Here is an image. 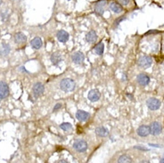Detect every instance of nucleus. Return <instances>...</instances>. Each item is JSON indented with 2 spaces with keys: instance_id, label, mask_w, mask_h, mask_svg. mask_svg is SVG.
<instances>
[{
  "instance_id": "1",
  "label": "nucleus",
  "mask_w": 164,
  "mask_h": 163,
  "mask_svg": "<svg viewBox=\"0 0 164 163\" xmlns=\"http://www.w3.org/2000/svg\"><path fill=\"white\" fill-rule=\"evenodd\" d=\"M75 87H76L75 81L69 78L62 79L60 82V88L63 92H72L75 89Z\"/></svg>"
},
{
  "instance_id": "2",
  "label": "nucleus",
  "mask_w": 164,
  "mask_h": 163,
  "mask_svg": "<svg viewBox=\"0 0 164 163\" xmlns=\"http://www.w3.org/2000/svg\"><path fill=\"white\" fill-rule=\"evenodd\" d=\"M152 63H153V59H152V57H150L148 55L141 56L137 61V64L143 69L149 68L152 65Z\"/></svg>"
},
{
  "instance_id": "3",
  "label": "nucleus",
  "mask_w": 164,
  "mask_h": 163,
  "mask_svg": "<svg viewBox=\"0 0 164 163\" xmlns=\"http://www.w3.org/2000/svg\"><path fill=\"white\" fill-rule=\"evenodd\" d=\"M73 148L79 153H85L88 150V144L86 141L82 140V139H79V140H76L74 142Z\"/></svg>"
},
{
  "instance_id": "4",
  "label": "nucleus",
  "mask_w": 164,
  "mask_h": 163,
  "mask_svg": "<svg viewBox=\"0 0 164 163\" xmlns=\"http://www.w3.org/2000/svg\"><path fill=\"white\" fill-rule=\"evenodd\" d=\"M107 6V1L106 0H100V1H98L96 6H95V12L96 14L99 16L103 15L104 11H105V7H106Z\"/></svg>"
},
{
  "instance_id": "5",
  "label": "nucleus",
  "mask_w": 164,
  "mask_h": 163,
  "mask_svg": "<svg viewBox=\"0 0 164 163\" xmlns=\"http://www.w3.org/2000/svg\"><path fill=\"white\" fill-rule=\"evenodd\" d=\"M146 104L150 110L156 111V110H159L161 107V101L156 98H149L146 101Z\"/></svg>"
},
{
  "instance_id": "6",
  "label": "nucleus",
  "mask_w": 164,
  "mask_h": 163,
  "mask_svg": "<svg viewBox=\"0 0 164 163\" xmlns=\"http://www.w3.org/2000/svg\"><path fill=\"white\" fill-rule=\"evenodd\" d=\"M149 127H150V134L154 135H160L162 130V127H161V123H159L157 121L153 122L149 126Z\"/></svg>"
},
{
  "instance_id": "7",
  "label": "nucleus",
  "mask_w": 164,
  "mask_h": 163,
  "mask_svg": "<svg viewBox=\"0 0 164 163\" xmlns=\"http://www.w3.org/2000/svg\"><path fill=\"white\" fill-rule=\"evenodd\" d=\"M9 96V87L6 83L0 81V99L6 98Z\"/></svg>"
},
{
  "instance_id": "8",
  "label": "nucleus",
  "mask_w": 164,
  "mask_h": 163,
  "mask_svg": "<svg viewBox=\"0 0 164 163\" xmlns=\"http://www.w3.org/2000/svg\"><path fill=\"white\" fill-rule=\"evenodd\" d=\"M72 60L74 63L76 64H80L84 62L85 60V55L83 53L81 52H75L72 55Z\"/></svg>"
},
{
  "instance_id": "9",
  "label": "nucleus",
  "mask_w": 164,
  "mask_h": 163,
  "mask_svg": "<svg viewBox=\"0 0 164 163\" xmlns=\"http://www.w3.org/2000/svg\"><path fill=\"white\" fill-rule=\"evenodd\" d=\"M45 91V87L43 86V84L38 82L34 85L33 87V94L36 97H39L40 96L43 95V93Z\"/></svg>"
},
{
  "instance_id": "10",
  "label": "nucleus",
  "mask_w": 164,
  "mask_h": 163,
  "mask_svg": "<svg viewBox=\"0 0 164 163\" xmlns=\"http://www.w3.org/2000/svg\"><path fill=\"white\" fill-rule=\"evenodd\" d=\"M136 79H137L138 84L141 85V86H143V87L147 86V85L149 84V82H150V78H149L146 74H145V73L139 74V75L137 76Z\"/></svg>"
},
{
  "instance_id": "11",
  "label": "nucleus",
  "mask_w": 164,
  "mask_h": 163,
  "mask_svg": "<svg viewBox=\"0 0 164 163\" xmlns=\"http://www.w3.org/2000/svg\"><path fill=\"white\" fill-rule=\"evenodd\" d=\"M136 133L139 136L145 137V136L150 135V127L148 126H145V125L140 126L136 130Z\"/></svg>"
},
{
  "instance_id": "12",
  "label": "nucleus",
  "mask_w": 164,
  "mask_h": 163,
  "mask_svg": "<svg viewBox=\"0 0 164 163\" xmlns=\"http://www.w3.org/2000/svg\"><path fill=\"white\" fill-rule=\"evenodd\" d=\"M100 96H101V94L97 89H93V90L89 91L88 95V97L91 102L98 101L100 99Z\"/></svg>"
},
{
  "instance_id": "13",
  "label": "nucleus",
  "mask_w": 164,
  "mask_h": 163,
  "mask_svg": "<svg viewBox=\"0 0 164 163\" xmlns=\"http://www.w3.org/2000/svg\"><path fill=\"white\" fill-rule=\"evenodd\" d=\"M76 118L78 120L81 121V122H84L87 121L89 118H90V115L88 112L84 111H78L76 113Z\"/></svg>"
},
{
  "instance_id": "14",
  "label": "nucleus",
  "mask_w": 164,
  "mask_h": 163,
  "mask_svg": "<svg viewBox=\"0 0 164 163\" xmlns=\"http://www.w3.org/2000/svg\"><path fill=\"white\" fill-rule=\"evenodd\" d=\"M56 37H57V39L59 40L60 42H62V43H65V42H67L68 41V39H69V33L68 32H66L65 30H59L57 32V35H56Z\"/></svg>"
},
{
  "instance_id": "15",
  "label": "nucleus",
  "mask_w": 164,
  "mask_h": 163,
  "mask_svg": "<svg viewBox=\"0 0 164 163\" xmlns=\"http://www.w3.org/2000/svg\"><path fill=\"white\" fill-rule=\"evenodd\" d=\"M110 9L113 12L114 14H121L123 12V7L118 2H112L110 4Z\"/></svg>"
},
{
  "instance_id": "16",
  "label": "nucleus",
  "mask_w": 164,
  "mask_h": 163,
  "mask_svg": "<svg viewBox=\"0 0 164 163\" xmlns=\"http://www.w3.org/2000/svg\"><path fill=\"white\" fill-rule=\"evenodd\" d=\"M27 40V38L26 36L23 33L21 32H17L15 35H14V42L17 44V45H22L24 44Z\"/></svg>"
},
{
  "instance_id": "17",
  "label": "nucleus",
  "mask_w": 164,
  "mask_h": 163,
  "mask_svg": "<svg viewBox=\"0 0 164 163\" xmlns=\"http://www.w3.org/2000/svg\"><path fill=\"white\" fill-rule=\"evenodd\" d=\"M50 60H51V63L54 64V65H58L63 60V57H62V54L60 53H54L51 57H50Z\"/></svg>"
},
{
  "instance_id": "18",
  "label": "nucleus",
  "mask_w": 164,
  "mask_h": 163,
  "mask_svg": "<svg viewBox=\"0 0 164 163\" xmlns=\"http://www.w3.org/2000/svg\"><path fill=\"white\" fill-rule=\"evenodd\" d=\"M43 45V42H42V39L39 37H36L34 38L31 41H30V45L32 46V48L34 49H39L41 48V46Z\"/></svg>"
},
{
  "instance_id": "19",
  "label": "nucleus",
  "mask_w": 164,
  "mask_h": 163,
  "mask_svg": "<svg viewBox=\"0 0 164 163\" xmlns=\"http://www.w3.org/2000/svg\"><path fill=\"white\" fill-rule=\"evenodd\" d=\"M97 39V35L96 33V31H94V30H91L89 32L87 33L86 35V40L87 42L88 43H94V42H96Z\"/></svg>"
},
{
  "instance_id": "20",
  "label": "nucleus",
  "mask_w": 164,
  "mask_h": 163,
  "mask_svg": "<svg viewBox=\"0 0 164 163\" xmlns=\"http://www.w3.org/2000/svg\"><path fill=\"white\" fill-rule=\"evenodd\" d=\"M96 134L100 137H106L109 135V131L107 129H105L103 127H99L96 129Z\"/></svg>"
},
{
  "instance_id": "21",
  "label": "nucleus",
  "mask_w": 164,
  "mask_h": 163,
  "mask_svg": "<svg viewBox=\"0 0 164 163\" xmlns=\"http://www.w3.org/2000/svg\"><path fill=\"white\" fill-rule=\"evenodd\" d=\"M10 45L6 43H2L0 45V54L2 55H7L10 53Z\"/></svg>"
},
{
  "instance_id": "22",
  "label": "nucleus",
  "mask_w": 164,
  "mask_h": 163,
  "mask_svg": "<svg viewBox=\"0 0 164 163\" xmlns=\"http://www.w3.org/2000/svg\"><path fill=\"white\" fill-rule=\"evenodd\" d=\"M94 51L95 53L98 55H102L103 54V51H104V45L103 43H98L95 47H94Z\"/></svg>"
},
{
  "instance_id": "23",
  "label": "nucleus",
  "mask_w": 164,
  "mask_h": 163,
  "mask_svg": "<svg viewBox=\"0 0 164 163\" xmlns=\"http://www.w3.org/2000/svg\"><path fill=\"white\" fill-rule=\"evenodd\" d=\"M61 129H63V131H70L72 129V126L71 123H68V122H63L60 125Z\"/></svg>"
},
{
  "instance_id": "24",
  "label": "nucleus",
  "mask_w": 164,
  "mask_h": 163,
  "mask_svg": "<svg viewBox=\"0 0 164 163\" xmlns=\"http://www.w3.org/2000/svg\"><path fill=\"white\" fill-rule=\"evenodd\" d=\"M119 162L121 163H124V162H132V159L130 157V156H127V155H122L119 158L118 160Z\"/></svg>"
},
{
  "instance_id": "25",
  "label": "nucleus",
  "mask_w": 164,
  "mask_h": 163,
  "mask_svg": "<svg viewBox=\"0 0 164 163\" xmlns=\"http://www.w3.org/2000/svg\"><path fill=\"white\" fill-rule=\"evenodd\" d=\"M117 1H118V3L121 4V6H128V5H130L131 0H117Z\"/></svg>"
},
{
  "instance_id": "26",
  "label": "nucleus",
  "mask_w": 164,
  "mask_h": 163,
  "mask_svg": "<svg viewBox=\"0 0 164 163\" xmlns=\"http://www.w3.org/2000/svg\"><path fill=\"white\" fill-rule=\"evenodd\" d=\"M62 103H56L55 104V106L54 107V111H57V110H59V109H61L62 108Z\"/></svg>"
},
{
  "instance_id": "27",
  "label": "nucleus",
  "mask_w": 164,
  "mask_h": 163,
  "mask_svg": "<svg viewBox=\"0 0 164 163\" xmlns=\"http://www.w3.org/2000/svg\"><path fill=\"white\" fill-rule=\"evenodd\" d=\"M135 148H136V149H140V150H144V151H148L147 148H143L141 145H140V146H136Z\"/></svg>"
},
{
  "instance_id": "28",
  "label": "nucleus",
  "mask_w": 164,
  "mask_h": 163,
  "mask_svg": "<svg viewBox=\"0 0 164 163\" xmlns=\"http://www.w3.org/2000/svg\"><path fill=\"white\" fill-rule=\"evenodd\" d=\"M152 146H154V147H161V145H157V144H150Z\"/></svg>"
},
{
  "instance_id": "29",
  "label": "nucleus",
  "mask_w": 164,
  "mask_h": 163,
  "mask_svg": "<svg viewBox=\"0 0 164 163\" xmlns=\"http://www.w3.org/2000/svg\"><path fill=\"white\" fill-rule=\"evenodd\" d=\"M161 162H164V157L162 158V159H161V160H160Z\"/></svg>"
},
{
  "instance_id": "30",
  "label": "nucleus",
  "mask_w": 164,
  "mask_h": 163,
  "mask_svg": "<svg viewBox=\"0 0 164 163\" xmlns=\"http://www.w3.org/2000/svg\"><path fill=\"white\" fill-rule=\"evenodd\" d=\"M1 4H2V0H0V6H1Z\"/></svg>"
},
{
  "instance_id": "31",
  "label": "nucleus",
  "mask_w": 164,
  "mask_h": 163,
  "mask_svg": "<svg viewBox=\"0 0 164 163\" xmlns=\"http://www.w3.org/2000/svg\"><path fill=\"white\" fill-rule=\"evenodd\" d=\"M68 1H70V0H68Z\"/></svg>"
},
{
  "instance_id": "32",
  "label": "nucleus",
  "mask_w": 164,
  "mask_h": 163,
  "mask_svg": "<svg viewBox=\"0 0 164 163\" xmlns=\"http://www.w3.org/2000/svg\"><path fill=\"white\" fill-rule=\"evenodd\" d=\"M0 101H1V99H0Z\"/></svg>"
}]
</instances>
